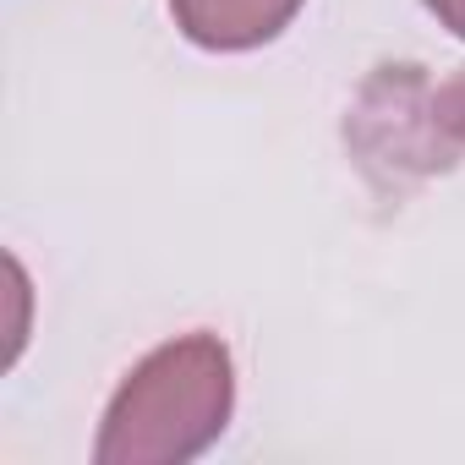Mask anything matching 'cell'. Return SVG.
<instances>
[{
	"instance_id": "cell-1",
	"label": "cell",
	"mask_w": 465,
	"mask_h": 465,
	"mask_svg": "<svg viewBox=\"0 0 465 465\" xmlns=\"http://www.w3.org/2000/svg\"><path fill=\"white\" fill-rule=\"evenodd\" d=\"M236 411V361L213 334H181L148 351L115 389L94 460L99 465H186L224 438Z\"/></svg>"
},
{
	"instance_id": "cell-3",
	"label": "cell",
	"mask_w": 465,
	"mask_h": 465,
	"mask_svg": "<svg viewBox=\"0 0 465 465\" xmlns=\"http://www.w3.org/2000/svg\"><path fill=\"white\" fill-rule=\"evenodd\" d=\"M427 126L438 132V137H449V143H465V77H454V83H443L432 99H427Z\"/></svg>"
},
{
	"instance_id": "cell-4",
	"label": "cell",
	"mask_w": 465,
	"mask_h": 465,
	"mask_svg": "<svg viewBox=\"0 0 465 465\" xmlns=\"http://www.w3.org/2000/svg\"><path fill=\"white\" fill-rule=\"evenodd\" d=\"M427 12H432L454 39H465V0H427Z\"/></svg>"
},
{
	"instance_id": "cell-2",
	"label": "cell",
	"mask_w": 465,
	"mask_h": 465,
	"mask_svg": "<svg viewBox=\"0 0 465 465\" xmlns=\"http://www.w3.org/2000/svg\"><path fill=\"white\" fill-rule=\"evenodd\" d=\"M307 0H170L175 28L213 55H242L280 39Z\"/></svg>"
}]
</instances>
